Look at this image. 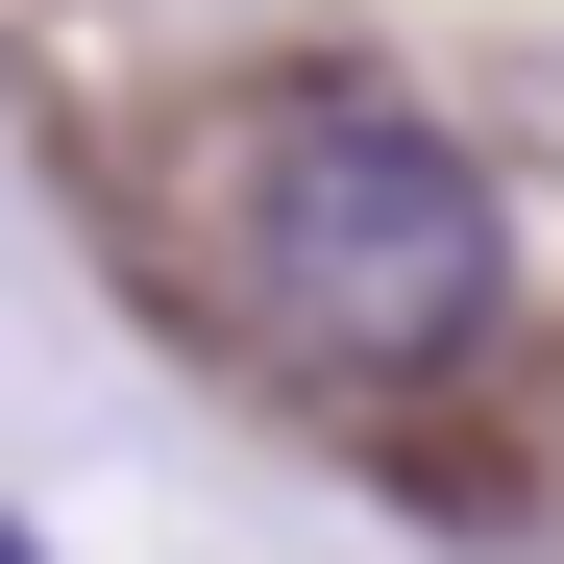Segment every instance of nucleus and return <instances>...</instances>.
<instances>
[{
    "label": "nucleus",
    "instance_id": "1",
    "mask_svg": "<svg viewBox=\"0 0 564 564\" xmlns=\"http://www.w3.org/2000/svg\"><path fill=\"white\" fill-rule=\"evenodd\" d=\"M221 270H246L270 368L393 393V368H466V344H491L516 221H491V172H466L417 99H270L246 172H221Z\"/></svg>",
    "mask_w": 564,
    "mask_h": 564
},
{
    "label": "nucleus",
    "instance_id": "2",
    "mask_svg": "<svg viewBox=\"0 0 564 564\" xmlns=\"http://www.w3.org/2000/svg\"><path fill=\"white\" fill-rule=\"evenodd\" d=\"M0 564H25V540H0Z\"/></svg>",
    "mask_w": 564,
    "mask_h": 564
}]
</instances>
